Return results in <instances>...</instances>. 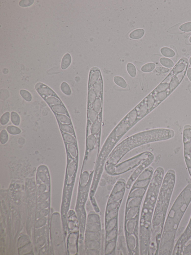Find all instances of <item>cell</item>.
Segmentation results:
<instances>
[{
    "mask_svg": "<svg viewBox=\"0 0 191 255\" xmlns=\"http://www.w3.org/2000/svg\"><path fill=\"white\" fill-rule=\"evenodd\" d=\"M7 132L5 130H3L0 133V142L2 145L6 144L8 141V135Z\"/></svg>",
    "mask_w": 191,
    "mask_h": 255,
    "instance_id": "obj_41",
    "label": "cell"
},
{
    "mask_svg": "<svg viewBox=\"0 0 191 255\" xmlns=\"http://www.w3.org/2000/svg\"><path fill=\"white\" fill-rule=\"evenodd\" d=\"M89 87L92 88L94 90L96 93V94L97 96H100L102 95L103 90V82L102 76L101 77L100 79L97 81V82L92 87Z\"/></svg>",
    "mask_w": 191,
    "mask_h": 255,
    "instance_id": "obj_18",
    "label": "cell"
},
{
    "mask_svg": "<svg viewBox=\"0 0 191 255\" xmlns=\"http://www.w3.org/2000/svg\"><path fill=\"white\" fill-rule=\"evenodd\" d=\"M98 143V139L95 136L91 134L88 136L86 143V150L88 151V152L93 151Z\"/></svg>",
    "mask_w": 191,
    "mask_h": 255,
    "instance_id": "obj_8",
    "label": "cell"
},
{
    "mask_svg": "<svg viewBox=\"0 0 191 255\" xmlns=\"http://www.w3.org/2000/svg\"><path fill=\"white\" fill-rule=\"evenodd\" d=\"M151 179L142 180H136L132 185L130 190H133L138 188H144L148 189L150 183L151 182Z\"/></svg>",
    "mask_w": 191,
    "mask_h": 255,
    "instance_id": "obj_12",
    "label": "cell"
},
{
    "mask_svg": "<svg viewBox=\"0 0 191 255\" xmlns=\"http://www.w3.org/2000/svg\"><path fill=\"white\" fill-rule=\"evenodd\" d=\"M86 245L88 249L100 250L101 248V240L87 241L86 244Z\"/></svg>",
    "mask_w": 191,
    "mask_h": 255,
    "instance_id": "obj_21",
    "label": "cell"
},
{
    "mask_svg": "<svg viewBox=\"0 0 191 255\" xmlns=\"http://www.w3.org/2000/svg\"><path fill=\"white\" fill-rule=\"evenodd\" d=\"M37 91L42 97H47L48 96L53 95L58 98L57 95L49 87L41 83H38L35 86Z\"/></svg>",
    "mask_w": 191,
    "mask_h": 255,
    "instance_id": "obj_6",
    "label": "cell"
},
{
    "mask_svg": "<svg viewBox=\"0 0 191 255\" xmlns=\"http://www.w3.org/2000/svg\"><path fill=\"white\" fill-rule=\"evenodd\" d=\"M46 101L48 104L50 105H62L61 101L58 98L54 97H49L46 99Z\"/></svg>",
    "mask_w": 191,
    "mask_h": 255,
    "instance_id": "obj_38",
    "label": "cell"
},
{
    "mask_svg": "<svg viewBox=\"0 0 191 255\" xmlns=\"http://www.w3.org/2000/svg\"><path fill=\"white\" fill-rule=\"evenodd\" d=\"M86 231L98 232H101L100 221L94 222L87 223Z\"/></svg>",
    "mask_w": 191,
    "mask_h": 255,
    "instance_id": "obj_15",
    "label": "cell"
},
{
    "mask_svg": "<svg viewBox=\"0 0 191 255\" xmlns=\"http://www.w3.org/2000/svg\"><path fill=\"white\" fill-rule=\"evenodd\" d=\"M189 63L190 64V65L191 66V57H190V59H189Z\"/></svg>",
    "mask_w": 191,
    "mask_h": 255,
    "instance_id": "obj_51",
    "label": "cell"
},
{
    "mask_svg": "<svg viewBox=\"0 0 191 255\" xmlns=\"http://www.w3.org/2000/svg\"><path fill=\"white\" fill-rule=\"evenodd\" d=\"M117 239H115L105 244L104 254L111 255L114 252L116 247Z\"/></svg>",
    "mask_w": 191,
    "mask_h": 255,
    "instance_id": "obj_17",
    "label": "cell"
},
{
    "mask_svg": "<svg viewBox=\"0 0 191 255\" xmlns=\"http://www.w3.org/2000/svg\"><path fill=\"white\" fill-rule=\"evenodd\" d=\"M114 82L117 86L122 88H126L127 87V83L122 77L115 76L113 77Z\"/></svg>",
    "mask_w": 191,
    "mask_h": 255,
    "instance_id": "obj_30",
    "label": "cell"
},
{
    "mask_svg": "<svg viewBox=\"0 0 191 255\" xmlns=\"http://www.w3.org/2000/svg\"><path fill=\"white\" fill-rule=\"evenodd\" d=\"M160 52L163 56L166 58H172L175 55V53L173 50L168 47H164L161 48Z\"/></svg>",
    "mask_w": 191,
    "mask_h": 255,
    "instance_id": "obj_23",
    "label": "cell"
},
{
    "mask_svg": "<svg viewBox=\"0 0 191 255\" xmlns=\"http://www.w3.org/2000/svg\"><path fill=\"white\" fill-rule=\"evenodd\" d=\"M153 155L149 151L139 153L131 158L118 163L107 173L111 176H116L123 174L136 168L143 161Z\"/></svg>",
    "mask_w": 191,
    "mask_h": 255,
    "instance_id": "obj_4",
    "label": "cell"
},
{
    "mask_svg": "<svg viewBox=\"0 0 191 255\" xmlns=\"http://www.w3.org/2000/svg\"><path fill=\"white\" fill-rule=\"evenodd\" d=\"M118 226V217L114 218L105 225V235Z\"/></svg>",
    "mask_w": 191,
    "mask_h": 255,
    "instance_id": "obj_14",
    "label": "cell"
},
{
    "mask_svg": "<svg viewBox=\"0 0 191 255\" xmlns=\"http://www.w3.org/2000/svg\"><path fill=\"white\" fill-rule=\"evenodd\" d=\"M119 208L116 209L108 212V213L105 214L104 218V224H106L108 221L112 219L118 217V212Z\"/></svg>",
    "mask_w": 191,
    "mask_h": 255,
    "instance_id": "obj_24",
    "label": "cell"
},
{
    "mask_svg": "<svg viewBox=\"0 0 191 255\" xmlns=\"http://www.w3.org/2000/svg\"><path fill=\"white\" fill-rule=\"evenodd\" d=\"M175 135V132L172 129L159 128L143 131L130 136L116 146L106 160L104 169L108 173L128 152L138 147L170 140Z\"/></svg>",
    "mask_w": 191,
    "mask_h": 255,
    "instance_id": "obj_1",
    "label": "cell"
},
{
    "mask_svg": "<svg viewBox=\"0 0 191 255\" xmlns=\"http://www.w3.org/2000/svg\"><path fill=\"white\" fill-rule=\"evenodd\" d=\"M88 254L90 255H100V250H92V249H88Z\"/></svg>",
    "mask_w": 191,
    "mask_h": 255,
    "instance_id": "obj_49",
    "label": "cell"
},
{
    "mask_svg": "<svg viewBox=\"0 0 191 255\" xmlns=\"http://www.w3.org/2000/svg\"><path fill=\"white\" fill-rule=\"evenodd\" d=\"M91 177V173L89 174L87 171H84L81 176L80 181V186L84 187L87 184Z\"/></svg>",
    "mask_w": 191,
    "mask_h": 255,
    "instance_id": "obj_27",
    "label": "cell"
},
{
    "mask_svg": "<svg viewBox=\"0 0 191 255\" xmlns=\"http://www.w3.org/2000/svg\"><path fill=\"white\" fill-rule=\"evenodd\" d=\"M159 62L163 67L168 69L173 67L175 66L173 61L166 57H162L159 59Z\"/></svg>",
    "mask_w": 191,
    "mask_h": 255,
    "instance_id": "obj_28",
    "label": "cell"
},
{
    "mask_svg": "<svg viewBox=\"0 0 191 255\" xmlns=\"http://www.w3.org/2000/svg\"><path fill=\"white\" fill-rule=\"evenodd\" d=\"M52 108V110L57 113L62 114H67V112L66 109L60 105H53Z\"/></svg>",
    "mask_w": 191,
    "mask_h": 255,
    "instance_id": "obj_39",
    "label": "cell"
},
{
    "mask_svg": "<svg viewBox=\"0 0 191 255\" xmlns=\"http://www.w3.org/2000/svg\"><path fill=\"white\" fill-rule=\"evenodd\" d=\"M136 110L138 117L137 119L139 121L142 119L143 118L145 117L146 115L149 113V111L145 99L139 104L135 108Z\"/></svg>",
    "mask_w": 191,
    "mask_h": 255,
    "instance_id": "obj_7",
    "label": "cell"
},
{
    "mask_svg": "<svg viewBox=\"0 0 191 255\" xmlns=\"http://www.w3.org/2000/svg\"><path fill=\"white\" fill-rule=\"evenodd\" d=\"M20 95L25 101L30 102L32 100V95L30 92L27 90H20Z\"/></svg>",
    "mask_w": 191,
    "mask_h": 255,
    "instance_id": "obj_37",
    "label": "cell"
},
{
    "mask_svg": "<svg viewBox=\"0 0 191 255\" xmlns=\"http://www.w3.org/2000/svg\"><path fill=\"white\" fill-rule=\"evenodd\" d=\"M179 30L181 31L189 32L191 31V22H186L180 26Z\"/></svg>",
    "mask_w": 191,
    "mask_h": 255,
    "instance_id": "obj_44",
    "label": "cell"
},
{
    "mask_svg": "<svg viewBox=\"0 0 191 255\" xmlns=\"http://www.w3.org/2000/svg\"><path fill=\"white\" fill-rule=\"evenodd\" d=\"M10 118L11 121L15 125L18 126L20 123V118L17 113L12 112L11 113Z\"/></svg>",
    "mask_w": 191,
    "mask_h": 255,
    "instance_id": "obj_35",
    "label": "cell"
},
{
    "mask_svg": "<svg viewBox=\"0 0 191 255\" xmlns=\"http://www.w3.org/2000/svg\"><path fill=\"white\" fill-rule=\"evenodd\" d=\"M60 128L64 132L71 134H74V131L72 128L70 126L66 124H62L60 125Z\"/></svg>",
    "mask_w": 191,
    "mask_h": 255,
    "instance_id": "obj_47",
    "label": "cell"
},
{
    "mask_svg": "<svg viewBox=\"0 0 191 255\" xmlns=\"http://www.w3.org/2000/svg\"><path fill=\"white\" fill-rule=\"evenodd\" d=\"M127 70L129 75L132 77H135L137 74V70L135 65L132 63H129L127 65Z\"/></svg>",
    "mask_w": 191,
    "mask_h": 255,
    "instance_id": "obj_32",
    "label": "cell"
},
{
    "mask_svg": "<svg viewBox=\"0 0 191 255\" xmlns=\"http://www.w3.org/2000/svg\"><path fill=\"white\" fill-rule=\"evenodd\" d=\"M143 198V197H138L127 200L126 203L125 212L130 208L141 206Z\"/></svg>",
    "mask_w": 191,
    "mask_h": 255,
    "instance_id": "obj_9",
    "label": "cell"
},
{
    "mask_svg": "<svg viewBox=\"0 0 191 255\" xmlns=\"http://www.w3.org/2000/svg\"><path fill=\"white\" fill-rule=\"evenodd\" d=\"M101 232H93L86 231V242L101 240Z\"/></svg>",
    "mask_w": 191,
    "mask_h": 255,
    "instance_id": "obj_16",
    "label": "cell"
},
{
    "mask_svg": "<svg viewBox=\"0 0 191 255\" xmlns=\"http://www.w3.org/2000/svg\"><path fill=\"white\" fill-rule=\"evenodd\" d=\"M118 235V226L110 231L106 236L105 244L115 239H117Z\"/></svg>",
    "mask_w": 191,
    "mask_h": 255,
    "instance_id": "obj_22",
    "label": "cell"
},
{
    "mask_svg": "<svg viewBox=\"0 0 191 255\" xmlns=\"http://www.w3.org/2000/svg\"><path fill=\"white\" fill-rule=\"evenodd\" d=\"M97 95L92 88L89 87L88 94V102L90 104H93L96 99Z\"/></svg>",
    "mask_w": 191,
    "mask_h": 255,
    "instance_id": "obj_33",
    "label": "cell"
},
{
    "mask_svg": "<svg viewBox=\"0 0 191 255\" xmlns=\"http://www.w3.org/2000/svg\"><path fill=\"white\" fill-rule=\"evenodd\" d=\"M122 201V200L117 201V202L107 203L106 206L105 214L108 213V212L112 210L119 208Z\"/></svg>",
    "mask_w": 191,
    "mask_h": 255,
    "instance_id": "obj_26",
    "label": "cell"
},
{
    "mask_svg": "<svg viewBox=\"0 0 191 255\" xmlns=\"http://www.w3.org/2000/svg\"><path fill=\"white\" fill-rule=\"evenodd\" d=\"M186 74L189 80L191 82V67L188 68L186 72Z\"/></svg>",
    "mask_w": 191,
    "mask_h": 255,
    "instance_id": "obj_50",
    "label": "cell"
},
{
    "mask_svg": "<svg viewBox=\"0 0 191 255\" xmlns=\"http://www.w3.org/2000/svg\"><path fill=\"white\" fill-rule=\"evenodd\" d=\"M76 163L74 161H71L68 165L67 169L68 174L69 177L73 176L74 174L75 171H76Z\"/></svg>",
    "mask_w": 191,
    "mask_h": 255,
    "instance_id": "obj_40",
    "label": "cell"
},
{
    "mask_svg": "<svg viewBox=\"0 0 191 255\" xmlns=\"http://www.w3.org/2000/svg\"><path fill=\"white\" fill-rule=\"evenodd\" d=\"M145 34V31L142 29H138L132 31L129 35L131 39H139L142 38Z\"/></svg>",
    "mask_w": 191,
    "mask_h": 255,
    "instance_id": "obj_20",
    "label": "cell"
},
{
    "mask_svg": "<svg viewBox=\"0 0 191 255\" xmlns=\"http://www.w3.org/2000/svg\"><path fill=\"white\" fill-rule=\"evenodd\" d=\"M71 62V57L69 53H66L62 59L61 67L62 69L65 70L69 67Z\"/></svg>",
    "mask_w": 191,
    "mask_h": 255,
    "instance_id": "obj_25",
    "label": "cell"
},
{
    "mask_svg": "<svg viewBox=\"0 0 191 255\" xmlns=\"http://www.w3.org/2000/svg\"><path fill=\"white\" fill-rule=\"evenodd\" d=\"M154 160H155V156L153 155L138 166L128 178L127 182L126 183L127 189H129L130 188H131V186L134 182L136 180L137 177L145 169L149 167L150 165L153 163Z\"/></svg>",
    "mask_w": 191,
    "mask_h": 255,
    "instance_id": "obj_5",
    "label": "cell"
},
{
    "mask_svg": "<svg viewBox=\"0 0 191 255\" xmlns=\"http://www.w3.org/2000/svg\"><path fill=\"white\" fill-rule=\"evenodd\" d=\"M140 206L130 208L127 212H125L124 223L140 214Z\"/></svg>",
    "mask_w": 191,
    "mask_h": 255,
    "instance_id": "obj_11",
    "label": "cell"
},
{
    "mask_svg": "<svg viewBox=\"0 0 191 255\" xmlns=\"http://www.w3.org/2000/svg\"><path fill=\"white\" fill-rule=\"evenodd\" d=\"M56 118L58 121L62 123L69 124L71 123V120L69 117H68L67 116L64 115V114H57Z\"/></svg>",
    "mask_w": 191,
    "mask_h": 255,
    "instance_id": "obj_45",
    "label": "cell"
},
{
    "mask_svg": "<svg viewBox=\"0 0 191 255\" xmlns=\"http://www.w3.org/2000/svg\"><path fill=\"white\" fill-rule=\"evenodd\" d=\"M102 101L100 97L97 98L93 104V108L98 114L102 111Z\"/></svg>",
    "mask_w": 191,
    "mask_h": 255,
    "instance_id": "obj_29",
    "label": "cell"
},
{
    "mask_svg": "<svg viewBox=\"0 0 191 255\" xmlns=\"http://www.w3.org/2000/svg\"><path fill=\"white\" fill-rule=\"evenodd\" d=\"M62 91L67 95H71V91L69 85L65 82H62L60 86Z\"/></svg>",
    "mask_w": 191,
    "mask_h": 255,
    "instance_id": "obj_42",
    "label": "cell"
},
{
    "mask_svg": "<svg viewBox=\"0 0 191 255\" xmlns=\"http://www.w3.org/2000/svg\"><path fill=\"white\" fill-rule=\"evenodd\" d=\"M189 62L186 58H181L170 73L150 94L155 101V108L165 101L181 84L186 74Z\"/></svg>",
    "mask_w": 191,
    "mask_h": 255,
    "instance_id": "obj_3",
    "label": "cell"
},
{
    "mask_svg": "<svg viewBox=\"0 0 191 255\" xmlns=\"http://www.w3.org/2000/svg\"><path fill=\"white\" fill-rule=\"evenodd\" d=\"M135 125L126 116L118 124L106 138L97 155L96 160L93 177L90 190V199L94 197L108 157L122 137Z\"/></svg>",
    "mask_w": 191,
    "mask_h": 255,
    "instance_id": "obj_2",
    "label": "cell"
},
{
    "mask_svg": "<svg viewBox=\"0 0 191 255\" xmlns=\"http://www.w3.org/2000/svg\"><path fill=\"white\" fill-rule=\"evenodd\" d=\"M63 137L65 141L68 143L73 144H75L76 143V140L74 137L71 135L67 133H64Z\"/></svg>",
    "mask_w": 191,
    "mask_h": 255,
    "instance_id": "obj_46",
    "label": "cell"
},
{
    "mask_svg": "<svg viewBox=\"0 0 191 255\" xmlns=\"http://www.w3.org/2000/svg\"><path fill=\"white\" fill-rule=\"evenodd\" d=\"M189 41L190 43H191V36H190V38H189Z\"/></svg>",
    "mask_w": 191,
    "mask_h": 255,
    "instance_id": "obj_52",
    "label": "cell"
},
{
    "mask_svg": "<svg viewBox=\"0 0 191 255\" xmlns=\"http://www.w3.org/2000/svg\"><path fill=\"white\" fill-rule=\"evenodd\" d=\"M102 118H99L94 123L92 124L91 127V134L97 135L100 133L101 128Z\"/></svg>",
    "mask_w": 191,
    "mask_h": 255,
    "instance_id": "obj_13",
    "label": "cell"
},
{
    "mask_svg": "<svg viewBox=\"0 0 191 255\" xmlns=\"http://www.w3.org/2000/svg\"><path fill=\"white\" fill-rule=\"evenodd\" d=\"M155 71L158 73L165 74L168 72L170 69L165 67H158L156 68Z\"/></svg>",
    "mask_w": 191,
    "mask_h": 255,
    "instance_id": "obj_48",
    "label": "cell"
},
{
    "mask_svg": "<svg viewBox=\"0 0 191 255\" xmlns=\"http://www.w3.org/2000/svg\"><path fill=\"white\" fill-rule=\"evenodd\" d=\"M11 114L10 112H5L2 116L0 119V123L2 125H4L8 123L10 119Z\"/></svg>",
    "mask_w": 191,
    "mask_h": 255,
    "instance_id": "obj_43",
    "label": "cell"
},
{
    "mask_svg": "<svg viewBox=\"0 0 191 255\" xmlns=\"http://www.w3.org/2000/svg\"><path fill=\"white\" fill-rule=\"evenodd\" d=\"M67 149L71 155V156L74 158H76L78 156V151L76 146L74 144L69 143L68 144L67 146Z\"/></svg>",
    "mask_w": 191,
    "mask_h": 255,
    "instance_id": "obj_36",
    "label": "cell"
},
{
    "mask_svg": "<svg viewBox=\"0 0 191 255\" xmlns=\"http://www.w3.org/2000/svg\"><path fill=\"white\" fill-rule=\"evenodd\" d=\"M87 114L88 119L91 124L94 123L99 118H102V115L99 116V114L95 111L93 108L89 109Z\"/></svg>",
    "mask_w": 191,
    "mask_h": 255,
    "instance_id": "obj_19",
    "label": "cell"
},
{
    "mask_svg": "<svg viewBox=\"0 0 191 255\" xmlns=\"http://www.w3.org/2000/svg\"><path fill=\"white\" fill-rule=\"evenodd\" d=\"M148 189L144 188H138L130 190L127 200L138 197H144Z\"/></svg>",
    "mask_w": 191,
    "mask_h": 255,
    "instance_id": "obj_10",
    "label": "cell"
},
{
    "mask_svg": "<svg viewBox=\"0 0 191 255\" xmlns=\"http://www.w3.org/2000/svg\"><path fill=\"white\" fill-rule=\"evenodd\" d=\"M155 67L156 65L154 63H148L141 67V71L143 72L149 73L153 71L155 69Z\"/></svg>",
    "mask_w": 191,
    "mask_h": 255,
    "instance_id": "obj_31",
    "label": "cell"
},
{
    "mask_svg": "<svg viewBox=\"0 0 191 255\" xmlns=\"http://www.w3.org/2000/svg\"><path fill=\"white\" fill-rule=\"evenodd\" d=\"M7 131L9 134L12 135H16L21 133V131L17 127L13 125L8 126L7 128Z\"/></svg>",
    "mask_w": 191,
    "mask_h": 255,
    "instance_id": "obj_34",
    "label": "cell"
}]
</instances>
